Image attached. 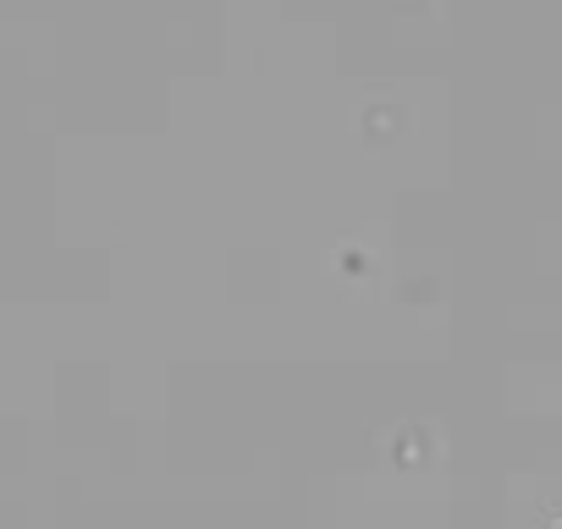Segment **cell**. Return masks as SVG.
I'll return each mask as SVG.
<instances>
[]
</instances>
